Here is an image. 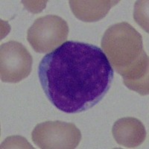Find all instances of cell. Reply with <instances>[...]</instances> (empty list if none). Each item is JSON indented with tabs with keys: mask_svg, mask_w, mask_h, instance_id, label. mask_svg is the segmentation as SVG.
<instances>
[{
	"mask_svg": "<svg viewBox=\"0 0 149 149\" xmlns=\"http://www.w3.org/2000/svg\"><path fill=\"white\" fill-rule=\"evenodd\" d=\"M38 77L49 102L61 111L74 114L102 100L110 89L114 71L100 48L69 40L42 58Z\"/></svg>",
	"mask_w": 149,
	"mask_h": 149,
	"instance_id": "6da1fadb",
	"label": "cell"
},
{
	"mask_svg": "<svg viewBox=\"0 0 149 149\" xmlns=\"http://www.w3.org/2000/svg\"><path fill=\"white\" fill-rule=\"evenodd\" d=\"M142 45L141 34L125 22L109 27L102 40L103 52L122 76L125 85L146 95L148 94V57Z\"/></svg>",
	"mask_w": 149,
	"mask_h": 149,
	"instance_id": "7a4b0ae2",
	"label": "cell"
},
{
	"mask_svg": "<svg viewBox=\"0 0 149 149\" xmlns=\"http://www.w3.org/2000/svg\"><path fill=\"white\" fill-rule=\"evenodd\" d=\"M69 26L63 18L46 15L37 19L27 32V39L36 52L54 51L66 41Z\"/></svg>",
	"mask_w": 149,
	"mask_h": 149,
	"instance_id": "3957f363",
	"label": "cell"
},
{
	"mask_svg": "<svg viewBox=\"0 0 149 149\" xmlns=\"http://www.w3.org/2000/svg\"><path fill=\"white\" fill-rule=\"evenodd\" d=\"M31 138L34 144L42 149H72L79 145L81 133L72 123L45 122L36 125Z\"/></svg>",
	"mask_w": 149,
	"mask_h": 149,
	"instance_id": "277c9868",
	"label": "cell"
},
{
	"mask_svg": "<svg viewBox=\"0 0 149 149\" xmlns=\"http://www.w3.org/2000/svg\"><path fill=\"white\" fill-rule=\"evenodd\" d=\"M32 57L22 43L9 41L0 47V76L2 82L18 83L31 72Z\"/></svg>",
	"mask_w": 149,
	"mask_h": 149,
	"instance_id": "5b68a950",
	"label": "cell"
},
{
	"mask_svg": "<svg viewBox=\"0 0 149 149\" xmlns=\"http://www.w3.org/2000/svg\"><path fill=\"white\" fill-rule=\"evenodd\" d=\"M112 134L117 143L125 148L137 147L146 137L144 125L133 117H125L117 120L113 126Z\"/></svg>",
	"mask_w": 149,
	"mask_h": 149,
	"instance_id": "8992f818",
	"label": "cell"
},
{
	"mask_svg": "<svg viewBox=\"0 0 149 149\" xmlns=\"http://www.w3.org/2000/svg\"><path fill=\"white\" fill-rule=\"evenodd\" d=\"M70 5L74 15L84 22H91L100 20L108 14L109 10L119 1H78L71 0Z\"/></svg>",
	"mask_w": 149,
	"mask_h": 149,
	"instance_id": "52a82bcc",
	"label": "cell"
}]
</instances>
